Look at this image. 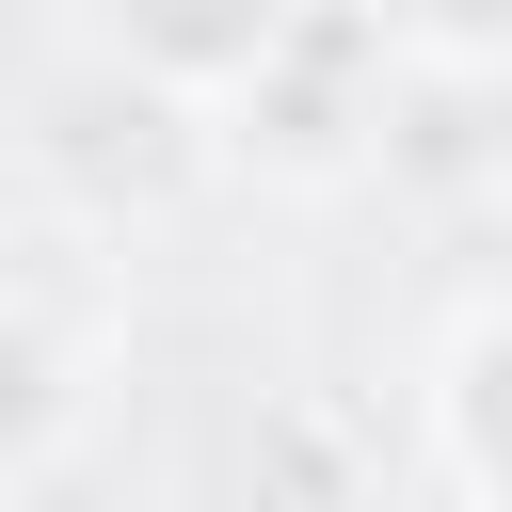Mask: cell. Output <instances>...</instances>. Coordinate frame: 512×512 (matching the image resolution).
<instances>
[{
	"instance_id": "3",
	"label": "cell",
	"mask_w": 512,
	"mask_h": 512,
	"mask_svg": "<svg viewBox=\"0 0 512 512\" xmlns=\"http://www.w3.org/2000/svg\"><path fill=\"white\" fill-rule=\"evenodd\" d=\"M288 32H304V0H80V48H112V64H144V80L208 96V112H224Z\"/></svg>"
},
{
	"instance_id": "1",
	"label": "cell",
	"mask_w": 512,
	"mask_h": 512,
	"mask_svg": "<svg viewBox=\"0 0 512 512\" xmlns=\"http://www.w3.org/2000/svg\"><path fill=\"white\" fill-rule=\"evenodd\" d=\"M0 336H16V480H64L96 384L128 368V240L80 224V208H48L16 240V320Z\"/></svg>"
},
{
	"instance_id": "4",
	"label": "cell",
	"mask_w": 512,
	"mask_h": 512,
	"mask_svg": "<svg viewBox=\"0 0 512 512\" xmlns=\"http://www.w3.org/2000/svg\"><path fill=\"white\" fill-rule=\"evenodd\" d=\"M432 432H448L464 496H480V512H512V304H480V320H464V352H448V384H432Z\"/></svg>"
},
{
	"instance_id": "5",
	"label": "cell",
	"mask_w": 512,
	"mask_h": 512,
	"mask_svg": "<svg viewBox=\"0 0 512 512\" xmlns=\"http://www.w3.org/2000/svg\"><path fill=\"white\" fill-rule=\"evenodd\" d=\"M416 64H512V0H384Z\"/></svg>"
},
{
	"instance_id": "2",
	"label": "cell",
	"mask_w": 512,
	"mask_h": 512,
	"mask_svg": "<svg viewBox=\"0 0 512 512\" xmlns=\"http://www.w3.org/2000/svg\"><path fill=\"white\" fill-rule=\"evenodd\" d=\"M384 96H400L384 32L304 0V32L224 96V144H240V160H272V176H352V160H384Z\"/></svg>"
},
{
	"instance_id": "6",
	"label": "cell",
	"mask_w": 512,
	"mask_h": 512,
	"mask_svg": "<svg viewBox=\"0 0 512 512\" xmlns=\"http://www.w3.org/2000/svg\"><path fill=\"white\" fill-rule=\"evenodd\" d=\"M480 128H496V160H512V64H480Z\"/></svg>"
}]
</instances>
